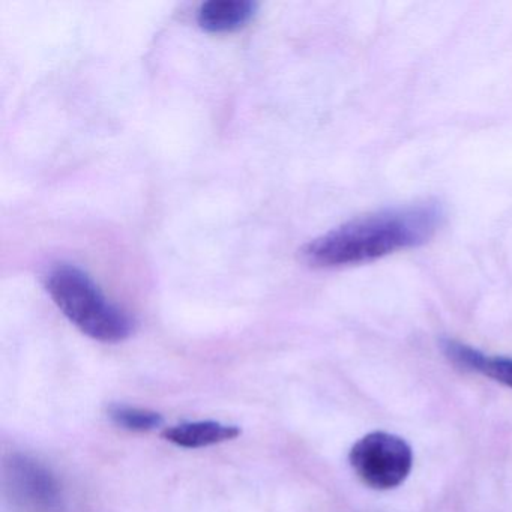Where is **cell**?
I'll use <instances>...</instances> for the list:
<instances>
[{
    "label": "cell",
    "mask_w": 512,
    "mask_h": 512,
    "mask_svg": "<svg viewBox=\"0 0 512 512\" xmlns=\"http://www.w3.org/2000/svg\"><path fill=\"white\" fill-rule=\"evenodd\" d=\"M445 218V209L434 200L383 209L347 221L308 242L302 248V260L319 269L374 262L427 244L442 229Z\"/></svg>",
    "instance_id": "cell-1"
},
{
    "label": "cell",
    "mask_w": 512,
    "mask_h": 512,
    "mask_svg": "<svg viewBox=\"0 0 512 512\" xmlns=\"http://www.w3.org/2000/svg\"><path fill=\"white\" fill-rule=\"evenodd\" d=\"M46 290L62 314L94 340L121 343L134 332L130 314L109 301L98 284L77 266H53L46 275Z\"/></svg>",
    "instance_id": "cell-2"
},
{
    "label": "cell",
    "mask_w": 512,
    "mask_h": 512,
    "mask_svg": "<svg viewBox=\"0 0 512 512\" xmlns=\"http://www.w3.org/2000/svg\"><path fill=\"white\" fill-rule=\"evenodd\" d=\"M350 466L374 490H391L406 481L413 466L409 443L395 434H367L350 449Z\"/></svg>",
    "instance_id": "cell-3"
},
{
    "label": "cell",
    "mask_w": 512,
    "mask_h": 512,
    "mask_svg": "<svg viewBox=\"0 0 512 512\" xmlns=\"http://www.w3.org/2000/svg\"><path fill=\"white\" fill-rule=\"evenodd\" d=\"M8 476L16 496L37 512H52L61 503L55 476L34 458L17 455L11 460Z\"/></svg>",
    "instance_id": "cell-4"
},
{
    "label": "cell",
    "mask_w": 512,
    "mask_h": 512,
    "mask_svg": "<svg viewBox=\"0 0 512 512\" xmlns=\"http://www.w3.org/2000/svg\"><path fill=\"white\" fill-rule=\"evenodd\" d=\"M259 5L251 0H209L197 11V23L209 34H227L244 28Z\"/></svg>",
    "instance_id": "cell-5"
},
{
    "label": "cell",
    "mask_w": 512,
    "mask_h": 512,
    "mask_svg": "<svg viewBox=\"0 0 512 512\" xmlns=\"http://www.w3.org/2000/svg\"><path fill=\"white\" fill-rule=\"evenodd\" d=\"M442 350L449 361L464 370L476 371L512 388V358L490 356L460 341L443 340Z\"/></svg>",
    "instance_id": "cell-6"
},
{
    "label": "cell",
    "mask_w": 512,
    "mask_h": 512,
    "mask_svg": "<svg viewBox=\"0 0 512 512\" xmlns=\"http://www.w3.org/2000/svg\"><path fill=\"white\" fill-rule=\"evenodd\" d=\"M238 425L223 424L217 421L184 422L164 430L163 437L173 445L187 449L206 448L229 442L241 436Z\"/></svg>",
    "instance_id": "cell-7"
},
{
    "label": "cell",
    "mask_w": 512,
    "mask_h": 512,
    "mask_svg": "<svg viewBox=\"0 0 512 512\" xmlns=\"http://www.w3.org/2000/svg\"><path fill=\"white\" fill-rule=\"evenodd\" d=\"M109 416L118 427L137 431V433L157 430L164 424V418L160 413L127 406V404H112L109 407Z\"/></svg>",
    "instance_id": "cell-8"
}]
</instances>
